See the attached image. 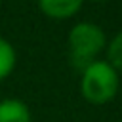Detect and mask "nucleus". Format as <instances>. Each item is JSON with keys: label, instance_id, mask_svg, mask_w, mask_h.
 I'll use <instances>...</instances> for the list:
<instances>
[{"label": "nucleus", "instance_id": "nucleus-1", "mask_svg": "<svg viewBox=\"0 0 122 122\" xmlns=\"http://www.w3.org/2000/svg\"><path fill=\"white\" fill-rule=\"evenodd\" d=\"M71 46V61L76 69L84 71L88 65L93 63V57L105 46L103 30L93 23H78L72 27L69 34Z\"/></svg>", "mask_w": 122, "mask_h": 122}, {"label": "nucleus", "instance_id": "nucleus-2", "mask_svg": "<svg viewBox=\"0 0 122 122\" xmlns=\"http://www.w3.org/2000/svg\"><path fill=\"white\" fill-rule=\"evenodd\" d=\"M118 90V74L105 61H93L84 69L82 93L90 103L101 105L114 97Z\"/></svg>", "mask_w": 122, "mask_h": 122}, {"label": "nucleus", "instance_id": "nucleus-3", "mask_svg": "<svg viewBox=\"0 0 122 122\" xmlns=\"http://www.w3.org/2000/svg\"><path fill=\"white\" fill-rule=\"evenodd\" d=\"M40 10L53 19H67L76 13L82 6V0H38Z\"/></svg>", "mask_w": 122, "mask_h": 122}, {"label": "nucleus", "instance_id": "nucleus-4", "mask_svg": "<svg viewBox=\"0 0 122 122\" xmlns=\"http://www.w3.org/2000/svg\"><path fill=\"white\" fill-rule=\"evenodd\" d=\"M0 122H30L29 107L19 99L0 101Z\"/></svg>", "mask_w": 122, "mask_h": 122}, {"label": "nucleus", "instance_id": "nucleus-5", "mask_svg": "<svg viewBox=\"0 0 122 122\" xmlns=\"http://www.w3.org/2000/svg\"><path fill=\"white\" fill-rule=\"evenodd\" d=\"M15 67V51H13V46L0 38V80L6 78Z\"/></svg>", "mask_w": 122, "mask_h": 122}, {"label": "nucleus", "instance_id": "nucleus-6", "mask_svg": "<svg viewBox=\"0 0 122 122\" xmlns=\"http://www.w3.org/2000/svg\"><path fill=\"white\" fill-rule=\"evenodd\" d=\"M109 65L112 69H120L122 71V32H118L112 42L109 44Z\"/></svg>", "mask_w": 122, "mask_h": 122}, {"label": "nucleus", "instance_id": "nucleus-7", "mask_svg": "<svg viewBox=\"0 0 122 122\" xmlns=\"http://www.w3.org/2000/svg\"><path fill=\"white\" fill-rule=\"evenodd\" d=\"M93 2H103V0H93Z\"/></svg>", "mask_w": 122, "mask_h": 122}]
</instances>
